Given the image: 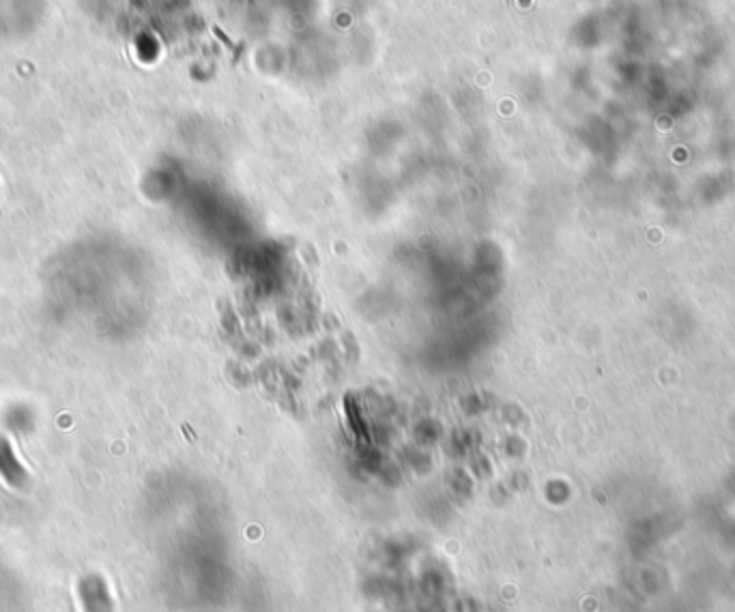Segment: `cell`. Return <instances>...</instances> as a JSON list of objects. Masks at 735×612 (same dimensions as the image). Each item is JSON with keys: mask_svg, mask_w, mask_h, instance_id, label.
Wrapping results in <instances>:
<instances>
[{"mask_svg": "<svg viewBox=\"0 0 735 612\" xmlns=\"http://www.w3.org/2000/svg\"><path fill=\"white\" fill-rule=\"evenodd\" d=\"M0 475H3L7 482L16 488L26 486V479H28L26 471L22 469V464L18 462L11 445L5 439H0Z\"/></svg>", "mask_w": 735, "mask_h": 612, "instance_id": "6da1fadb", "label": "cell"}]
</instances>
